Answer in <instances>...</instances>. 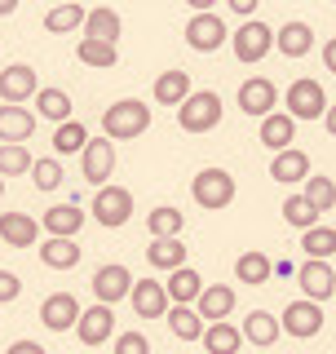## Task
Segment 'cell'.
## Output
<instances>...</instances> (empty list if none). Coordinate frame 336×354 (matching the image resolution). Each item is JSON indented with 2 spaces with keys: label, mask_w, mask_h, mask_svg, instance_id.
<instances>
[{
  "label": "cell",
  "mask_w": 336,
  "mask_h": 354,
  "mask_svg": "<svg viewBox=\"0 0 336 354\" xmlns=\"http://www.w3.org/2000/svg\"><path fill=\"white\" fill-rule=\"evenodd\" d=\"M151 129V106L138 97H120L102 111V138L106 142H133Z\"/></svg>",
  "instance_id": "6da1fadb"
},
{
  "label": "cell",
  "mask_w": 336,
  "mask_h": 354,
  "mask_svg": "<svg viewBox=\"0 0 336 354\" xmlns=\"http://www.w3.org/2000/svg\"><path fill=\"white\" fill-rule=\"evenodd\" d=\"M221 93H212V88H199V93H190L182 106H177V124H182L186 133H195V138H204V133H212L221 124Z\"/></svg>",
  "instance_id": "7a4b0ae2"
},
{
  "label": "cell",
  "mask_w": 336,
  "mask_h": 354,
  "mask_svg": "<svg viewBox=\"0 0 336 354\" xmlns=\"http://www.w3.org/2000/svg\"><path fill=\"white\" fill-rule=\"evenodd\" d=\"M234 177L226 169H199L195 182H190V195H195L199 208H208V213H217V208H230L234 204Z\"/></svg>",
  "instance_id": "3957f363"
},
{
  "label": "cell",
  "mask_w": 336,
  "mask_h": 354,
  "mask_svg": "<svg viewBox=\"0 0 336 354\" xmlns=\"http://www.w3.org/2000/svg\"><path fill=\"white\" fill-rule=\"evenodd\" d=\"M323 111H328V93H323V84L319 80H310V75H301V80L288 84V93H283V115H292V120H323Z\"/></svg>",
  "instance_id": "277c9868"
},
{
  "label": "cell",
  "mask_w": 336,
  "mask_h": 354,
  "mask_svg": "<svg viewBox=\"0 0 336 354\" xmlns=\"http://www.w3.org/2000/svg\"><path fill=\"white\" fill-rule=\"evenodd\" d=\"M270 49H274V31H270V22L248 18V22H239V27H234V58H239L243 66H256Z\"/></svg>",
  "instance_id": "5b68a950"
},
{
  "label": "cell",
  "mask_w": 336,
  "mask_h": 354,
  "mask_svg": "<svg viewBox=\"0 0 336 354\" xmlns=\"http://www.w3.org/2000/svg\"><path fill=\"white\" fill-rule=\"evenodd\" d=\"M129 217H133V191H129V186L106 182L102 191L93 195V221L106 226V230H115V226H124Z\"/></svg>",
  "instance_id": "8992f818"
},
{
  "label": "cell",
  "mask_w": 336,
  "mask_h": 354,
  "mask_svg": "<svg viewBox=\"0 0 336 354\" xmlns=\"http://www.w3.org/2000/svg\"><path fill=\"white\" fill-rule=\"evenodd\" d=\"M230 40V31H226V18L221 14H190V22H186V44L195 53H217L221 44Z\"/></svg>",
  "instance_id": "52a82bcc"
},
{
  "label": "cell",
  "mask_w": 336,
  "mask_h": 354,
  "mask_svg": "<svg viewBox=\"0 0 336 354\" xmlns=\"http://www.w3.org/2000/svg\"><path fill=\"white\" fill-rule=\"evenodd\" d=\"M239 111L252 120H265L279 111V88L270 75H248V80L239 84Z\"/></svg>",
  "instance_id": "ba28073f"
},
{
  "label": "cell",
  "mask_w": 336,
  "mask_h": 354,
  "mask_svg": "<svg viewBox=\"0 0 336 354\" xmlns=\"http://www.w3.org/2000/svg\"><path fill=\"white\" fill-rule=\"evenodd\" d=\"M80 173H84V182H93L97 191H102L111 182V173H115V142L88 138V147L80 151Z\"/></svg>",
  "instance_id": "9c48e42d"
},
{
  "label": "cell",
  "mask_w": 336,
  "mask_h": 354,
  "mask_svg": "<svg viewBox=\"0 0 336 354\" xmlns=\"http://www.w3.org/2000/svg\"><path fill=\"white\" fill-rule=\"evenodd\" d=\"M323 324H328V319H323V306L306 301V297H301V301H292V306L283 310V315H279V328H283L288 337H297V341H310V337H319V332H323Z\"/></svg>",
  "instance_id": "30bf717a"
},
{
  "label": "cell",
  "mask_w": 336,
  "mask_h": 354,
  "mask_svg": "<svg viewBox=\"0 0 336 354\" xmlns=\"http://www.w3.org/2000/svg\"><path fill=\"white\" fill-rule=\"evenodd\" d=\"M40 93V80H36V66L27 62H9L5 71H0V97H5V106H22L27 97Z\"/></svg>",
  "instance_id": "8fae6325"
},
{
  "label": "cell",
  "mask_w": 336,
  "mask_h": 354,
  "mask_svg": "<svg viewBox=\"0 0 336 354\" xmlns=\"http://www.w3.org/2000/svg\"><path fill=\"white\" fill-rule=\"evenodd\" d=\"M40 324L49 332H75V324H80V301L71 292H49L40 301Z\"/></svg>",
  "instance_id": "7c38bea8"
},
{
  "label": "cell",
  "mask_w": 336,
  "mask_h": 354,
  "mask_svg": "<svg viewBox=\"0 0 336 354\" xmlns=\"http://www.w3.org/2000/svg\"><path fill=\"white\" fill-rule=\"evenodd\" d=\"M129 292H133V274H129V266L111 261V266H102V270L93 274V297H97V306H115V301H124Z\"/></svg>",
  "instance_id": "4fadbf2b"
},
{
  "label": "cell",
  "mask_w": 336,
  "mask_h": 354,
  "mask_svg": "<svg viewBox=\"0 0 336 354\" xmlns=\"http://www.w3.org/2000/svg\"><path fill=\"white\" fill-rule=\"evenodd\" d=\"M75 337H80L88 350L106 346V341L115 337V315H111V306H88V310H80V324H75Z\"/></svg>",
  "instance_id": "5bb4252c"
},
{
  "label": "cell",
  "mask_w": 336,
  "mask_h": 354,
  "mask_svg": "<svg viewBox=\"0 0 336 354\" xmlns=\"http://www.w3.org/2000/svg\"><path fill=\"white\" fill-rule=\"evenodd\" d=\"M297 283L306 288V301H328V297H336V270L332 261H301L297 270Z\"/></svg>",
  "instance_id": "9a60e30c"
},
{
  "label": "cell",
  "mask_w": 336,
  "mask_h": 354,
  "mask_svg": "<svg viewBox=\"0 0 336 354\" xmlns=\"http://www.w3.org/2000/svg\"><path fill=\"white\" fill-rule=\"evenodd\" d=\"M129 301H133V315L138 319H164L168 315V292H164L160 279H133Z\"/></svg>",
  "instance_id": "2e32d148"
},
{
  "label": "cell",
  "mask_w": 336,
  "mask_h": 354,
  "mask_svg": "<svg viewBox=\"0 0 336 354\" xmlns=\"http://www.w3.org/2000/svg\"><path fill=\"white\" fill-rule=\"evenodd\" d=\"M84 40H97V44H115L120 49V36H124V18L115 14V9H106V5H97V9H88L84 14Z\"/></svg>",
  "instance_id": "e0dca14e"
},
{
  "label": "cell",
  "mask_w": 336,
  "mask_h": 354,
  "mask_svg": "<svg viewBox=\"0 0 336 354\" xmlns=\"http://www.w3.org/2000/svg\"><path fill=\"white\" fill-rule=\"evenodd\" d=\"M195 315L204 319V324H226V319L234 315V288L204 283V292H199V301H195Z\"/></svg>",
  "instance_id": "ac0fdd59"
},
{
  "label": "cell",
  "mask_w": 336,
  "mask_h": 354,
  "mask_svg": "<svg viewBox=\"0 0 336 354\" xmlns=\"http://www.w3.org/2000/svg\"><path fill=\"white\" fill-rule=\"evenodd\" d=\"M31 133H36V111L0 106V147H22Z\"/></svg>",
  "instance_id": "d6986e66"
},
{
  "label": "cell",
  "mask_w": 336,
  "mask_h": 354,
  "mask_svg": "<svg viewBox=\"0 0 336 354\" xmlns=\"http://www.w3.org/2000/svg\"><path fill=\"white\" fill-rule=\"evenodd\" d=\"M274 49L283 53V58H306V53L315 49V27H310V22H301V18L283 22V27L274 31Z\"/></svg>",
  "instance_id": "ffe728a7"
},
{
  "label": "cell",
  "mask_w": 336,
  "mask_h": 354,
  "mask_svg": "<svg viewBox=\"0 0 336 354\" xmlns=\"http://www.w3.org/2000/svg\"><path fill=\"white\" fill-rule=\"evenodd\" d=\"M270 177H274L279 186L310 182V155L301 151V147H288V151H279L274 160H270Z\"/></svg>",
  "instance_id": "44dd1931"
},
{
  "label": "cell",
  "mask_w": 336,
  "mask_h": 354,
  "mask_svg": "<svg viewBox=\"0 0 336 354\" xmlns=\"http://www.w3.org/2000/svg\"><path fill=\"white\" fill-rule=\"evenodd\" d=\"M256 138H261V147H270V151L279 155V151L292 147V138H297V120H292V115H283V111H274V115L256 120Z\"/></svg>",
  "instance_id": "7402d4cb"
},
{
  "label": "cell",
  "mask_w": 336,
  "mask_h": 354,
  "mask_svg": "<svg viewBox=\"0 0 336 354\" xmlns=\"http://www.w3.org/2000/svg\"><path fill=\"white\" fill-rule=\"evenodd\" d=\"M0 239L9 248H31L40 239V217H27V213H0Z\"/></svg>",
  "instance_id": "603a6c76"
},
{
  "label": "cell",
  "mask_w": 336,
  "mask_h": 354,
  "mask_svg": "<svg viewBox=\"0 0 336 354\" xmlns=\"http://www.w3.org/2000/svg\"><path fill=\"white\" fill-rule=\"evenodd\" d=\"M164 292H168V306H195L199 292H204V279H199V270L182 266V270H173L164 279Z\"/></svg>",
  "instance_id": "cb8c5ba5"
},
{
  "label": "cell",
  "mask_w": 336,
  "mask_h": 354,
  "mask_svg": "<svg viewBox=\"0 0 336 354\" xmlns=\"http://www.w3.org/2000/svg\"><path fill=\"white\" fill-rule=\"evenodd\" d=\"M40 226L49 230V239H75V230L84 226V213H80V204H53L40 217Z\"/></svg>",
  "instance_id": "d4e9b609"
},
{
  "label": "cell",
  "mask_w": 336,
  "mask_h": 354,
  "mask_svg": "<svg viewBox=\"0 0 336 354\" xmlns=\"http://www.w3.org/2000/svg\"><path fill=\"white\" fill-rule=\"evenodd\" d=\"M243 341H252V346L270 350L279 337H283V328H279V315H270V310H252L248 319H243Z\"/></svg>",
  "instance_id": "484cf974"
},
{
  "label": "cell",
  "mask_w": 336,
  "mask_h": 354,
  "mask_svg": "<svg viewBox=\"0 0 336 354\" xmlns=\"http://www.w3.org/2000/svg\"><path fill=\"white\" fill-rule=\"evenodd\" d=\"M274 266H270V252H239L234 257V279L243 288H256V283H270Z\"/></svg>",
  "instance_id": "4316f807"
},
{
  "label": "cell",
  "mask_w": 336,
  "mask_h": 354,
  "mask_svg": "<svg viewBox=\"0 0 336 354\" xmlns=\"http://www.w3.org/2000/svg\"><path fill=\"white\" fill-rule=\"evenodd\" d=\"M190 93H195V88H190V75L177 71V66L155 80V102H160V106H182Z\"/></svg>",
  "instance_id": "83f0119b"
},
{
  "label": "cell",
  "mask_w": 336,
  "mask_h": 354,
  "mask_svg": "<svg viewBox=\"0 0 336 354\" xmlns=\"http://www.w3.org/2000/svg\"><path fill=\"white\" fill-rule=\"evenodd\" d=\"M147 261L155 266V270L173 274V270H182V266H186V243L182 239H151Z\"/></svg>",
  "instance_id": "f1b7e54d"
},
{
  "label": "cell",
  "mask_w": 336,
  "mask_h": 354,
  "mask_svg": "<svg viewBox=\"0 0 336 354\" xmlns=\"http://www.w3.org/2000/svg\"><path fill=\"white\" fill-rule=\"evenodd\" d=\"M40 261L49 266V270H75V266H80V243L75 239H44Z\"/></svg>",
  "instance_id": "f546056e"
},
{
  "label": "cell",
  "mask_w": 336,
  "mask_h": 354,
  "mask_svg": "<svg viewBox=\"0 0 336 354\" xmlns=\"http://www.w3.org/2000/svg\"><path fill=\"white\" fill-rule=\"evenodd\" d=\"M168 332H173V337L177 341H199V337H204V319H199L195 315V306H168Z\"/></svg>",
  "instance_id": "4dcf8cb0"
},
{
  "label": "cell",
  "mask_w": 336,
  "mask_h": 354,
  "mask_svg": "<svg viewBox=\"0 0 336 354\" xmlns=\"http://www.w3.org/2000/svg\"><path fill=\"white\" fill-rule=\"evenodd\" d=\"M199 341H204L208 354H239L243 350V332L234 328V324H208Z\"/></svg>",
  "instance_id": "1f68e13d"
},
{
  "label": "cell",
  "mask_w": 336,
  "mask_h": 354,
  "mask_svg": "<svg viewBox=\"0 0 336 354\" xmlns=\"http://www.w3.org/2000/svg\"><path fill=\"white\" fill-rule=\"evenodd\" d=\"M31 102H36V115L53 120V124H66V120H71V93H66V88H40Z\"/></svg>",
  "instance_id": "d6a6232c"
},
{
  "label": "cell",
  "mask_w": 336,
  "mask_h": 354,
  "mask_svg": "<svg viewBox=\"0 0 336 354\" xmlns=\"http://www.w3.org/2000/svg\"><path fill=\"white\" fill-rule=\"evenodd\" d=\"M84 147H88V129L80 120H66V124L53 129V160H58V155H80Z\"/></svg>",
  "instance_id": "836d02e7"
},
{
  "label": "cell",
  "mask_w": 336,
  "mask_h": 354,
  "mask_svg": "<svg viewBox=\"0 0 336 354\" xmlns=\"http://www.w3.org/2000/svg\"><path fill=\"white\" fill-rule=\"evenodd\" d=\"M84 5H53L49 14H44V31H53V36H66V31H80L84 27Z\"/></svg>",
  "instance_id": "e575fe53"
},
{
  "label": "cell",
  "mask_w": 336,
  "mask_h": 354,
  "mask_svg": "<svg viewBox=\"0 0 336 354\" xmlns=\"http://www.w3.org/2000/svg\"><path fill=\"white\" fill-rule=\"evenodd\" d=\"M147 226H151V235H155V239H177V235H182V226H186V217L177 213L173 204H160V208H151Z\"/></svg>",
  "instance_id": "d590c367"
},
{
  "label": "cell",
  "mask_w": 336,
  "mask_h": 354,
  "mask_svg": "<svg viewBox=\"0 0 336 354\" xmlns=\"http://www.w3.org/2000/svg\"><path fill=\"white\" fill-rule=\"evenodd\" d=\"M301 252H310L306 261H328L332 252H336V230H332V226L306 230V235H301Z\"/></svg>",
  "instance_id": "8d00e7d4"
},
{
  "label": "cell",
  "mask_w": 336,
  "mask_h": 354,
  "mask_svg": "<svg viewBox=\"0 0 336 354\" xmlns=\"http://www.w3.org/2000/svg\"><path fill=\"white\" fill-rule=\"evenodd\" d=\"M301 199H306V204L323 217L328 208H336V182H332V177H310L306 191H301Z\"/></svg>",
  "instance_id": "74e56055"
},
{
  "label": "cell",
  "mask_w": 336,
  "mask_h": 354,
  "mask_svg": "<svg viewBox=\"0 0 336 354\" xmlns=\"http://www.w3.org/2000/svg\"><path fill=\"white\" fill-rule=\"evenodd\" d=\"M279 213H283V221H288V226H297L301 235L319 226V213H315V208H310V204H306V199H301V195H288Z\"/></svg>",
  "instance_id": "f35d334b"
},
{
  "label": "cell",
  "mask_w": 336,
  "mask_h": 354,
  "mask_svg": "<svg viewBox=\"0 0 336 354\" xmlns=\"http://www.w3.org/2000/svg\"><path fill=\"white\" fill-rule=\"evenodd\" d=\"M75 58H80L84 66H102V71H106V66L120 62V49H115V44H97V40H80V44H75Z\"/></svg>",
  "instance_id": "ab89813d"
},
{
  "label": "cell",
  "mask_w": 336,
  "mask_h": 354,
  "mask_svg": "<svg viewBox=\"0 0 336 354\" xmlns=\"http://www.w3.org/2000/svg\"><path fill=\"white\" fill-rule=\"evenodd\" d=\"M31 182H36V191H58V186L66 182V173H62V164L49 155V160L31 164Z\"/></svg>",
  "instance_id": "60d3db41"
},
{
  "label": "cell",
  "mask_w": 336,
  "mask_h": 354,
  "mask_svg": "<svg viewBox=\"0 0 336 354\" xmlns=\"http://www.w3.org/2000/svg\"><path fill=\"white\" fill-rule=\"evenodd\" d=\"M31 151L27 147H0V177H22L31 173Z\"/></svg>",
  "instance_id": "b9f144b4"
},
{
  "label": "cell",
  "mask_w": 336,
  "mask_h": 354,
  "mask_svg": "<svg viewBox=\"0 0 336 354\" xmlns=\"http://www.w3.org/2000/svg\"><path fill=\"white\" fill-rule=\"evenodd\" d=\"M115 354H151L147 332H120V337H115Z\"/></svg>",
  "instance_id": "7bdbcfd3"
},
{
  "label": "cell",
  "mask_w": 336,
  "mask_h": 354,
  "mask_svg": "<svg viewBox=\"0 0 336 354\" xmlns=\"http://www.w3.org/2000/svg\"><path fill=\"white\" fill-rule=\"evenodd\" d=\"M18 297H22V279H18L14 270H0V306L18 301Z\"/></svg>",
  "instance_id": "ee69618b"
},
{
  "label": "cell",
  "mask_w": 336,
  "mask_h": 354,
  "mask_svg": "<svg viewBox=\"0 0 336 354\" xmlns=\"http://www.w3.org/2000/svg\"><path fill=\"white\" fill-rule=\"evenodd\" d=\"M5 354H49V350H44V346H40V341H31V337H22V341H14V346H9Z\"/></svg>",
  "instance_id": "f6af8a7d"
},
{
  "label": "cell",
  "mask_w": 336,
  "mask_h": 354,
  "mask_svg": "<svg viewBox=\"0 0 336 354\" xmlns=\"http://www.w3.org/2000/svg\"><path fill=\"white\" fill-rule=\"evenodd\" d=\"M256 5H261V0H230V9H234V14H239L243 22H248V18L256 14Z\"/></svg>",
  "instance_id": "bcb514c9"
},
{
  "label": "cell",
  "mask_w": 336,
  "mask_h": 354,
  "mask_svg": "<svg viewBox=\"0 0 336 354\" xmlns=\"http://www.w3.org/2000/svg\"><path fill=\"white\" fill-rule=\"evenodd\" d=\"M323 66H328V71L336 75V40H328V44H323Z\"/></svg>",
  "instance_id": "7dc6e473"
},
{
  "label": "cell",
  "mask_w": 336,
  "mask_h": 354,
  "mask_svg": "<svg viewBox=\"0 0 336 354\" xmlns=\"http://www.w3.org/2000/svg\"><path fill=\"white\" fill-rule=\"evenodd\" d=\"M323 129L336 138V102H328V111H323Z\"/></svg>",
  "instance_id": "c3c4849f"
},
{
  "label": "cell",
  "mask_w": 336,
  "mask_h": 354,
  "mask_svg": "<svg viewBox=\"0 0 336 354\" xmlns=\"http://www.w3.org/2000/svg\"><path fill=\"white\" fill-rule=\"evenodd\" d=\"M14 5H18V0H0V18H9V14H14Z\"/></svg>",
  "instance_id": "681fc988"
},
{
  "label": "cell",
  "mask_w": 336,
  "mask_h": 354,
  "mask_svg": "<svg viewBox=\"0 0 336 354\" xmlns=\"http://www.w3.org/2000/svg\"><path fill=\"white\" fill-rule=\"evenodd\" d=\"M0 195H5V177H0Z\"/></svg>",
  "instance_id": "f907efd6"
}]
</instances>
